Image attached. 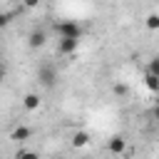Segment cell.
I'll return each mask as SVG.
<instances>
[{"label": "cell", "instance_id": "obj_4", "mask_svg": "<svg viewBox=\"0 0 159 159\" xmlns=\"http://www.w3.org/2000/svg\"><path fill=\"white\" fill-rule=\"evenodd\" d=\"M107 152H109V154H124V152H127V139H124L122 134H112V137L107 139Z\"/></svg>", "mask_w": 159, "mask_h": 159}, {"label": "cell", "instance_id": "obj_3", "mask_svg": "<svg viewBox=\"0 0 159 159\" xmlns=\"http://www.w3.org/2000/svg\"><path fill=\"white\" fill-rule=\"evenodd\" d=\"M80 50V37H60L57 40V52L60 55H75Z\"/></svg>", "mask_w": 159, "mask_h": 159}, {"label": "cell", "instance_id": "obj_8", "mask_svg": "<svg viewBox=\"0 0 159 159\" xmlns=\"http://www.w3.org/2000/svg\"><path fill=\"white\" fill-rule=\"evenodd\" d=\"M30 137H32V129L25 127V124H20V127L12 129V139H15V142H27Z\"/></svg>", "mask_w": 159, "mask_h": 159}, {"label": "cell", "instance_id": "obj_10", "mask_svg": "<svg viewBox=\"0 0 159 159\" xmlns=\"http://www.w3.org/2000/svg\"><path fill=\"white\" fill-rule=\"evenodd\" d=\"M144 25H147V30H159V12H149Z\"/></svg>", "mask_w": 159, "mask_h": 159}, {"label": "cell", "instance_id": "obj_6", "mask_svg": "<svg viewBox=\"0 0 159 159\" xmlns=\"http://www.w3.org/2000/svg\"><path fill=\"white\" fill-rule=\"evenodd\" d=\"M40 104H42V99H40V94H37V92H27V94L22 97V107H25L27 112H37V109H40Z\"/></svg>", "mask_w": 159, "mask_h": 159}, {"label": "cell", "instance_id": "obj_9", "mask_svg": "<svg viewBox=\"0 0 159 159\" xmlns=\"http://www.w3.org/2000/svg\"><path fill=\"white\" fill-rule=\"evenodd\" d=\"M144 87H147L149 92H154V94H157V92H159V77H157V75H152V72H147V75H144Z\"/></svg>", "mask_w": 159, "mask_h": 159}, {"label": "cell", "instance_id": "obj_14", "mask_svg": "<svg viewBox=\"0 0 159 159\" xmlns=\"http://www.w3.org/2000/svg\"><path fill=\"white\" fill-rule=\"evenodd\" d=\"M152 117H154V119H157V122H159V102H157V104H154V109H152Z\"/></svg>", "mask_w": 159, "mask_h": 159}, {"label": "cell", "instance_id": "obj_15", "mask_svg": "<svg viewBox=\"0 0 159 159\" xmlns=\"http://www.w3.org/2000/svg\"><path fill=\"white\" fill-rule=\"evenodd\" d=\"M157 102H159V92H157Z\"/></svg>", "mask_w": 159, "mask_h": 159}, {"label": "cell", "instance_id": "obj_1", "mask_svg": "<svg viewBox=\"0 0 159 159\" xmlns=\"http://www.w3.org/2000/svg\"><path fill=\"white\" fill-rule=\"evenodd\" d=\"M37 82L42 84V87H55V82H57V70H55V65H50V62H45V65H40L37 67Z\"/></svg>", "mask_w": 159, "mask_h": 159}, {"label": "cell", "instance_id": "obj_7", "mask_svg": "<svg viewBox=\"0 0 159 159\" xmlns=\"http://www.w3.org/2000/svg\"><path fill=\"white\" fill-rule=\"evenodd\" d=\"M89 139H92V137H89V132L77 129V132L72 134V147H75V149H82V147H87V144H89Z\"/></svg>", "mask_w": 159, "mask_h": 159}, {"label": "cell", "instance_id": "obj_13", "mask_svg": "<svg viewBox=\"0 0 159 159\" xmlns=\"http://www.w3.org/2000/svg\"><path fill=\"white\" fill-rule=\"evenodd\" d=\"M20 2H22V7H30V10L40 5V0H20Z\"/></svg>", "mask_w": 159, "mask_h": 159}, {"label": "cell", "instance_id": "obj_12", "mask_svg": "<svg viewBox=\"0 0 159 159\" xmlns=\"http://www.w3.org/2000/svg\"><path fill=\"white\" fill-rule=\"evenodd\" d=\"M147 72H152V75H157V77H159V55L149 60V65H147Z\"/></svg>", "mask_w": 159, "mask_h": 159}, {"label": "cell", "instance_id": "obj_11", "mask_svg": "<svg viewBox=\"0 0 159 159\" xmlns=\"http://www.w3.org/2000/svg\"><path fill=\"white\" fill-rule=\"evenodd\" d=\"M112 92H114L117 97H124V94L129 92V87H127L124 82H114V84H112Z\"/></svg>", "mask_w": 159, "mask_h": 159}, {"label": "cell", "instance_id": "obj_5", "mask_svg": "<svg viewBox=\"0 0 159 159\" xmlns=\"http://www.w3.org/2000/svg\"><path fill=\"white\" fill-rule=\"evenodd\" d=\"M45 42H47V35H45V30H32V32L27 35V45H30L32 50H40Z\"/></svg>", "mask_w": 159, "mask_h": 159}, {"label": "cell", "instance_id": "obj_2", "mask_svg": "<svg viewBox=\"0 0 159 159\" xmlns=\"http://www.w3.org/2000/svg\"><path fill=\"white\" fill-rule=\"evenodd\" d=\"M55 30H57L60 37H82V25L75 22V20H62V22L55 25Z\"/></svg>", "mask_w": 159, "mask_h": 159}]
</instances>
